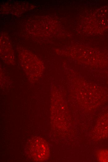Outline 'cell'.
Returning a JSON list of instances; mask_svg holds the SVG:
<instances>
[{"instance_id":"1","label":"cell","mask_w":108,"mask_h":162,"mask_svg":"<svg viewBox=\"0 0 108 162\" xmlns=\"http://www.w3.org/2000/svg\"><path fill=\"white\" fill-rule=\"evenodd\" d=\"M29 151L31 156L38 161L47 159L49 155V149L47 142L41 138L32 140L29 145Z\"/></svg>"},{"instance_id":"2","label":"cell","mask_w":108,"mask_h":162,"mask_svg":"<svg viewBox=\"0 0 108 162\" xmlns=\"http://www.w3.org/2000/svg\"><path fill=\"white\" fill-rule=\"evenodd\" d=\"M94 131L93 134L97 140L103 139L108 137V114L99 120Z\"/></svg>"},{"instance_id":"3","label":"cell","mask_w":108,"mask_h":162,"mask_svg":"<svg viewBox=\"0 0 108 162\" xmlns=\"http://www.w3.org/2000/svg\"><path fill=\"white\" fill-rule=\"evenodd\" d=\"M97 157L99 161L108 162V150L102 149L98 151Z\"/></svg>"}]
</instances>
